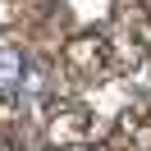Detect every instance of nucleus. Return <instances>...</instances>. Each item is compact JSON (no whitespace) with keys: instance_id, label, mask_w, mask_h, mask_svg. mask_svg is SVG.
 Masks as SVG:
<instances>
[{"instance_id":"f257e3e1","label":"nucleus","mask_w":151,"mask_h":151,"mask_svg":"<svg viewBox=\"0 0 151 151\" xmlns=\"http://www.w3.org/2000/svg\"><path fill=\"white\" fill-rule=\"evenodd\" d=\"M69 64L73 69H83V73H105L110 69V41L105 37H78L73 46H69Z\"/></svg>"},{"instance_id":"f03ea898","label":"nucleus","mask_w":151,"mask_h":151,"mask_svg":"<svg viewBox=\"0 0 151 151\" xmlns=\"http://www.w3.org/2000/svg\"><path fill=\"white\" fill-rule=\"evenodd\" d=\"M23 78H28V64H23L19 50H0V96H9L23 87Z\"/></svg>"}]
</instances>
